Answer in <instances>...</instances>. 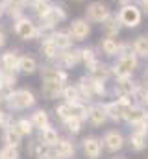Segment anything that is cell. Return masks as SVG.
Instances as JSON below:
<instances>
[{
    "label": "cell",
    "mask_w": 148,
    "mask_h": 159,
    "mask_svg": "<svg viewBox=\"0 0 148 159\" xmlns=\"http://www.w3.org/2000/svg\"><path fill=\"white\" fill-rule=\"evenodd\" d=\"M137 65H139V61H137V56L135 54H132V52H128V54H122L120 57H118V61H117V65H115V74H117V78H122V76H132V72L137 69Z\"/></svg>",
    "instance_id": "obj_1"
},
{
    "label": "cell",
    "mask_w": 148,
    "mask_h": 159,
    "mask_svg": "<svg viewBox=\"0 0 148 159\" xmlns=\"http://www.w3.org/2000/svg\"><path fill=\"white\" fill-rule=\"evenodd\" d=\"M34 104H35V96L28 89H21L17 93H11L9 96V106L15 109H26V107H32Z\"/></svg>",
    "instance_id": "obj_2"
},
{
    "label": "cell",
    "mask_w": 148,
    "mask_h": 159,
    "mask_svg": "<svg viewBox=\"0 0 148 159\" xmlns=\"http://www.w3.org/2000/svg\"><path fill=\"white\" fill-rule=\"evenodd\" d=\"M102 144H104V148H106L108 152H111V154H117V152H120V150L124 148L126 139H124V135H122L120 131H117V129H109V131L104 135Z\"/></svg>",
    "instance_id": "obj_3"
},
{
    "label": "cell",
    "mask_w": 148,
    "mask_h": 159,
    "mask_svg": "<svg viewBox=\"0 0 148 159\" xmlns=\"http://www.w3.org/2000/svg\"><path fill=\"white\" fill-rule=\"evenodd\" d=\"M118 22L128 26V28H135L139 22H141V11L139 7L132 6V4H126L122 9H120V15H118Z\"/></svg>",
    "instance_id": "obj_4"
},
{
    "label": "cell",
    "mask_w": 148,
    "mask_h": 159,
    "mask_svg": "<svg viewBox=\"0 0 148 159\" xmlns=\"http://www.w3.org/2000/svg\"><path fill=\"white\" fill-rule=\"evenodd\" d=\"M81 148L87 159H98L102 156V141L98 137H85L81 141Z\"/></svg>",
    "instance_id": "obj_5"
},
{
    "label": "cell",
    "mask_w": 148,
    "mask_h": 159,
    "mask_svg": "<svg viewBox=\"0 0 148 159\" xmlns=\"http://www.w3.org/2000/svg\"><path fill=\"white\" fill-rule=\"evenodd\" d=\"M87 17L95 22H104L108 17H109V9L104 2H93L89 7H87Z\"/></svg>",
    "instance_id": "obj_6"
},
{
    "label": "cell",
    "mask_w": 148,
    "mask_h": 159,
    "mask_svg": "<svg viewBox=\"0 0 148 159\" xmlns=\"http://www.w3.org/2000/svg\"><path fill=\"white\" fill-rule=\"evenodd\" d=\"M15 32H17V35H19L21 39H24V41L34 39L37 35L35 24H34L32 20H28V19H21V20L15 24Z\"/></svg>",
    "instance_id": "obj_7"
},
{
    "label": "cell",
    "mask_w": 148,
    "mask_h": 159,
    "mask_svg": "<svg viewBox=\"0 0 148 159\" xmlns=\"http://www.w3.org/2000/svg\"><path fill=\"white\" fill-rule=\"evenodd\" d=\"M85 120H89L93 126H102V124H106L108 115H106L104 106H102V104H95V106L87 107V119Z\"/></svg>",
    "instance_id": "obj_8"
},
{
    "label": "cell",
    "mask_w": 148,
    "mask_h": 159,
    "mask_svg": "<svg viewBox=\"0 0 148 159\" xmlns=\"http://www.w3.org/2000/svg\"><path fill=\"white\" fill-rule=\"evenodd\" d=\"M63 81H56V80H44L43 81V96L44 98H48V100H54V98H58L59 94H61V91H63Z\"/></svg>",
    "instance_id": "obj_9"
},
{
    "label": "cell",
    "mask_w": 148,
    "mask_h": 159,
    "mask_svg": "<svg viewBox=\"0 0 148 159\" xmlns=\"http://www.w3.org/2000/svg\"><path fill=\"white\" fill-rule=\"evenodd\" d=\"M128 144L132 148V152H143L148 146V135L146 133H139V131H132V135L128 137Z\"/></svg>",
    "instance_id": "obj_10"
},
{
    "label": "cell",
    "mask_w": 148,
    "mask_h": 159,
    "mask_svg": "<svg viewBox=\"0 0 148 159\" xmlns=\"http://www.w3.org/2000/svg\"><path fill=\"white\" fill-rule=\"evenodd\" d=\"M89 32H91V28H89L87 20L78 19L71 24V37H74V41H83L89 35Z\"/></svg>",
    "instance_id": "obj_11"
},
{
    "label": "cell",
    "mask_w": 148,
    "mask_h": 159,
    "mask_svg": "<svg viewBox=\"0 0 148 159\" xmlns=\"http://www.w3.org/2000/svg\"><path fill=\"white\" fill-rule=\"evenodd\" d=\"M135 89V83L132 81V76H122V78H117V83H115V93L118 96H132Z\"/></svg>",
    "instance_id": "obj_12"
},
{
    "label": "cell",
    "mask_w": 148,
    "mask_h": 159,
    "mask_svg": "<svg viewBox=\"0 0 148 159\" xmlns=\"http://www.w3.org/2000/svg\"><path fill=\"white\" fill-rule=\"evenodd\" d=\"M39 141H41L46 148H54V146H56V143L59 141L58 129H56V128H52V126L48 124L46 128H43V129H41V137H39Z\"/></svg>",
    "instance_id": "obj_13"
},
{
    "label": "cell",
    "mask_w": 148,
    "mask_h": 159,
    "mask_svg": "<svg viewBox=\"0 0 148 159\" xmlns=\"http://www.w3.org/2000/svg\"><path fill=\"white\" fill-rule=\"evenodd\" d=\"M54 152H56L59 157L69 159V157H72L74 156L76 146H74V143H71L69 139H59V141L56 143V146H54Z\"/></svg>",
    "instance_id": "obj_14"
},
{
    "label": "cell",
    "mask_w": 148,
    "mask_h": 159,
    "mask_svg": "<svg viewBox=\"0 0 148 159\" xmlns=\"http://www.w3.org/2000/svg\"><path fill=\"white\" fill-rule=\"evenodd\" d=\"M65 11L61 9V7H50L41 19L48 24V26H54V24H58V22H61V20H65Z\"/></svg>",
    "instance_id": "obj_15"
},
{
    "label": "cell",
    "mask_w": 148,
    "mask_h": 159,
    "mask_svg": "<svg viewBox=\"0 0 148 159\" xmlns=\"http://www.w3.org/2000/svg\"><path fill=\"white\" fill-rule=\"evenodd\" d=\"M146 119H148V113L145 111V107H141V106H132V109L126 115V122H130L132 126L137 124V122H143Z\"/></svg>",
    "instance_id": "obj_16"
},
{
    "label": "cell",
    "mask_w": 148,
    "mask_h": 159,
    "mask_svg": "<svg viewBox=\"0 0 148 159\" xmlns=\"http://www.w3.org/2000/svg\"><path fill=\"white\" fill-rule=\"evenodd\" d=\"M130 98L135 100V106H141V107L148 106V87L146 85H135Z\"/></svg>",
    "instance_id": "obj_17"
},
{
    "label": "cell",
    "mask_w": 148,
    "mask_h": 159,
    "mask_svg": "<svg viewBox=\"0 0 148 159\" xmlns=\"http://www.w3.org/2000/svg\"><path fill=\"white\" fill-rule=\"evenodd\" d=\"M59 59H61V63L65 65V67H74V65H78L80 61H81V56H80V50H69L67 48V52H63V54H59Z\"/></svg>",
    "instance_id": "obj_18"
},
{
    "label": "cell",
    "mask_w": 148,
    "mask_h": 159,
    "mask_svg": "<svg viewBox=\"0 0 148 159\" xmlns=\"http://www.w3.org/2000/svg\"><path fill=\"white\" fill-rule=\"evenodd\" d=\"M41 78L44 80H56V81H67V74L59 69H52V67H43V72H41Z\"/></svg>",
    "instance_id": "obj_19"
},
{
    "label": "cell",
    "mask_w": 148,
    "mask_h": 159,
    "mask_svg": "<svg viewBox=\"0 0 148 159\" xmlns=\"http://www.w3.org/2000/svg\"><path fill=\"white\" fill-rule=\"evenodd\" d=\"M89 70H91V76H93V78L102 80V81H106V80L111 76V69L109 67H108V65H102V63H98V61H96Z\"/></svg>",
    "instance_id": "obj_20"
},
{
    "label": "cell",
    "mask_w": 148,
    "mask_h": 159,
    "mask_svg": "<svg viewBox=\"0 0 148 159\" xmlns=\"http://www.w3.org/2000/svg\"><path fill=\"white\" fill-rule=\"evenodd\" d=\"M52 43L58 46V50H67L69 46H71V43H72V37L69 35V34H63V32H56V34H52Z\"/></svg>",
    "instance_id": "obj_21"
},
{
    "label": "cell",
    "mask_w": 148,
    "mask_h": 159,
    "mask_svg": "<svg viewBox=\"0 0 148 159\" xmlns=\"http://www.w3.org/2000/svg\"><path fill=\"white\" fill-rule=\"evenodd\" d=\"M115 102V106H117V109H118V115H120V119L126 120V115H128V111L132 109V98L130 96H118L117 100H113Z\"/></svg>",
    "instance_id": "obj_22"
},
{
    "label": "cell",
    "mask_w": 148,
    "mask_h": 159,
    "mask_svg": "<svg viewBox=\"0 0 148 159\" xmlns=\"http://www.w3.org/2000/svg\"><path fill=\"white\" fill-rule=\"evenodd\" d=\"M2 65H4V70H9V72L17 70L19 69V56L15 52H6L2 56Z\"/></svg>",
    "instance_id": "obj_23"
},
{
    "label": "cell",
    "mask_w": 148,
    "mask_h": 159,
    "mask_svg": "<svg viewBox=\"0 0 148 159\" xmlns=\"http://www.w3.org/2000/svg\"><path fill=\"white\" fill-rule=\"evenodd\" d=\"M21 141H22V135L15 128H6V131H4V143H6V146H19Z\"/></svg>",
    "instance_id": "obj_24"
},
{
    "label": "cell",
    "mask_w": 148,
    "mask_h": 159,
    "mask_svg": "<svg viewBox=\"0 0 148 159\" xmlns=\"http://www.w3.org/2000/svg\"><path fill=\"white\" fill-rule=\"evenodd\" d=\"M19 69L26 74H32L37 70V61L30 56H22V57H19Z\"/></svg>",
    "instance_id": "obj_25"
},
{
    "label": "cell",
    "mask_w": 148,
    "mask_h": 159,
    "mask_svg": "<svg viewBox=\"0 0 148 159\" xmlns=\"http://www.w3.org/2000/svg\"><path fill=\"white\" fill-rule=\"evenodd\" d=\"M133 54L141 56V57H148V37L146 35H141V37L135 39V43H133Z\"/></svg>",
    "instance_id": "obj_26"
},
{
    "label": "cell",
    "mask_w": 148,
    "mask_h": 159,
    "mask_svg": "<svg viewBox=\"0 0 148 159\" xmlns=\"http://www.w3.org/2000/svg\"><path fill=\"white\" fill-rule=\"evenodd\" d=\"M32 124L39 128V129H43V128H46L48 124H50V119H48V113L44 111V109H37L35 113L32 115Z\"/></svg>",
    "instance_id": "obj_27"
},
{
    "label": "cell",
    "mask_w": 148,
    "mask_h": 159,
    "mask_svg": "<svg viewBox=\"0 0 148 159\" xmlns=\"http://www.w3.org/2000/svg\"><path fill=\"white\" fill-rule=\"evenodd\" d=\"M46 152H48V148H46L41 141H32V143L28 144V154L35 159H41Z\"/></svg>",
    "instance_id": "obj_28"
},
{
    "label": "cell",
    "mask_w": 148,
    "mask_h": 159,
    "mask_svg": "<svg viewBox=\"0 0 148 159\" xmlns=\"http://www.w3.org/2000/svg\"><path fill=\"white\" fill-rule=\"evenodd\" d=\"M58 46L52 43V39H44L43 41V44H41V54L46 57V59H54L56 56H58Z\"/></svg>",
    "instance_id": "obj_29"
},
{
    "label": "cell",
    "mask_w": 148,
    "mask_h": 159,
    "mask_svg": "<svg viewBox=\"0 0 148 159\" xmlns=\"http://www.w3.org/2000/svg\"><path fill=\"white\" fill-rule=\"evenodd\" d=\"M69 109H71V117H78V119H81V120L87 119V106L81 100L69 104Z\"/></svg>",
    "instance_id": "obj_30"
},
{
    "label": "cell",
    "mask_w": 148,
    "mask_h": 159,
    "mask_svg": "<svg viewBox=\"0 0 148 159\" xmlns=\"http://www.w3.org/2000/svg\"><path fill=\"white\" fill-rule=\"evenodd\" d=\"M118 50H120V44L113 39V37H108V39L102 41V52L106 56H117Z\"/></svg>",
    "instance_id": "obj_31"
},
{
    "label": "cell",
    "mask_w": 148,
    "mask_h": 159,
    "mask_svg": "<svg viewBox=\"0 0 148 159\" xmlns=\"http://www.w3.org/2000/svg\"><path fill=\"white\" fill-rule=\"evenodd\" d=\"M61 96L65 98L67 104H72V102H80V100H81V98H80V91H78V87H72V85L63 87Z\"/></svg>",
    "instance_id": "obj_32"
},
{
    "label": "cell",
    "mask_w": 148,
    "mask_h": 159,
    "mask_svg": "<svg viewBox=\"0 0 148 159\" xmlns=\"http://www.w3.org/2000/svg\"><path fill=\"white\" fill-rule=\"evenodd\" d=\"M104 30H106V34H108V37H113V35H118V30H120V24H118V20L117 19H106L104 20Z\"/></svg>",
    "instance_id": "obj_33"
},
{
    "label": "cell",
    "mask_w": 148,
    "mask_h": 159,
    "mask_svg": "<svg viewBox=\"0 0 148 159\" xmlns=\"http://www.w3.org/2000/svg\"><path fill=\"white\" fill-rule=\"evenodd\" d=\"M65 122V126H67V129L71 131V133H80L81 131V126H83V120L78 119V117H69V119L63 120Z\"/></svg>",
    "instance_id": "obj_34"
},
{
    "label": "cell",
    "mask_w": 148,
    "mask_h": 159,
    "mask_svg": "<svg viewBox=\"0 0 148 159\" xmlns=\"http://www.w3.org/2000/svg\"><path fill=\"white\" fill-rule=\"evenodd\" d=\"M80 56H81V61H83V65H85L87 69H91V67L96 63V56H95V52H93L91 48L80 50Z\"/></svg>",
    "instance_id": "obj_35"
},
{
    "label": "cell",
    "mask_w": 148,
    "mask_h": 159,
    "mask_svg": "<svg viewBox=\"0 0 148 159\" xmlns=\"http://www.w3.org/2000/svg\"><path fill=\"white\" fill-rule=\"evenodd\" d=\"M15 129H17L21 135H30V133L34 131V124H32V120L21 119L17 124H15Z\"/></svg>",
    "instance_id": "obj_36"
},
{
    "label": "cell",
    "mask_w": 148,
    "mask_h": 159,
    "mask_svg": "<svg viewBox=\"0 0 148 159\" xmlns=\"http://www.w3.org/2000/svg\"><path fill=\"white\" fill-rule=\"evenodd\" d=\"M104 109H106V115H108V119L113 120V122H118L120 119V115H118V109H117V106H115V102H109V104H104Z\"/></svg>",
    "instance_id": "obj_37"
},
{
    "label": "cell",
    "mask_w": 148,
    "mask_h": 159,
    "mask_svg": "<svg viewBox=\"0 0 148 159\" xmlns=\"http://www.w3.org/2000/svg\"><path fill=\"white\" fill-rule=\"evenodd\" d=\"M0 157L2 159H19V150L17 146H4L0 150Z\"/></svg>",
    "instance_id": "obj_38"
},
{
    "label": "cell",
    "mask_w": 148,
    "mask_h": 159,
    "mask_svg": "<svg viewBox=\"0 0 148 159\" xmlns=\"http://www.w3.org/2000/svg\"><path fill=\"white\" fill-rule=\"evenodd\" d=\"M4 6H6V9H9L11 13H17V11H21V7L24 6V0H4Z\"/></svg>",
    "instance_id": "obj_39"
},
{
    "label": "cell",
    "mask_w": 148,
    "mask_h": 159,
    "mask_svg": "<svg viewBox=\"0 0 148 159\" xmlns=\"http://www.w3.org/2000/svg\"><path fill=\"white\" fill-rule=\"evenodd\" d=\"M34 9H35V13L39 17H43L48 9H50V6L46 4V0H35V4H34Z\"/></svg>",
    "instance_id": "obj_40"
},
{
    "label": "cell",
    "mask_w": 148,
    "mask_h": 159,
    "mask_svg": "<svg viewBox=\"0 0 148 159\" xmlns=\"http://www.w3.org/2000/svg\"><path fill=\"white\" fill-rule=\"evenodd\" d=\"M56 115H58V117H59L61 120L69 119V117H71V109H69V104L65 102V104L58 106V107H56Z\"/></svg>",
    "instance_id": "obj_41"
},
{
    "label": "cell",
    "mask_w": 148,
    "mask_h": 159,
    "mask_svg": "<svg viewBox=\"0 0 148 159\" xmlns=\"http://www.w3.org/2000/svg\"><path fill=\"white\" fill-rule=\"evenodd\" d=\"M9 124H11V117H9V113H6V111H0V128H9Z\"/></svg>",
    "instance_id": "obj_42"
},
{
    "label": "cell",
    "mask_w": 148,
    "mask_h": 159,
    "mask_svg": "<svg viewBox=\"0 0 148 159\" xmlns=\"http://www.w3.org/2000/svg\"><path fill=\"white\" fill-rule=\"evenodd\" d=\"M133 131H139V133H146L148 135V119L143 120V122H137L133 124Z\"/></svg>",
    "instance_id": "obj_43"
},
{
    "label": "cell",
    "mask_w": 148,
    "mask_h": 159,
    "mask_svg": "<svg viewBox=\"0 0 148 159\" xmlns=\"http://www.w3.org/2000/svg\"><path fill=\"white\" fill-rule=\"evenodd\" d=\"M41 159H63V157H59V156H58L54 150H48V152H46V154H44Z\"/></svg>",
    "instance_id": "obj_44"
},
{
    "label": "cell",
    "mask_w": 148,
    "mask_h": 159,
    "mask_svg": "<svg viewBox=\"0 0 148 159\" xmlns=\"http://www.w3.org/2000/svg\"><path fill=\"white\" fill-rule=\"evenodd\" d=\"M143 81H145V85L148 87V69L145 70V72H143Z\"/></svg>",
    "instance_id": "obj_45"
},
{
    "label": "cell",
    "mask_w": 148,
    "mask_h": 159,
    "mask_svg": "<svg viewBox=\"0 0 148 159\" xmlns=\"http://www.w3.org/2000/svg\"><path fill=\"white\" fill-rule=\"evenodd\" d=\"M4 41H6V37H4V34H2V32H0V46H2V44H4Z\"/></svg>",
    "instance_id": "obj_46"
},
{
    "label": "cell",
    "mask_w": 148,
    "mask_h": 159,
    "mask_svg": "<svg viewBox=\"0 0 148 159\" xmlns=\"http://www.w3.org/2000/svg\"><path fill=\"white\" fill-rule=\"evenodd\" d=\"M143 7L146 9V13H148V0H143Z\"/></svg>",
    "instance_id": "obj_47"
},
{
    "label": "cell",
    "mask_w": 148,
    "mask_h": 159,
    "mask_svg": "<svg viewBox=\"0 0 148 159\" xmlns=\"http://www.w3.org/2000/svg\"><path fill=\"white\" fill-rule=\"evenodd\" d=\"M0 89H2V87H0ZM2 100H4V94H2V91H0V102H2Z\"/></svg>",
    "instance_id": "obj_48"
},
{
    "label": "cell",
    "mask_w": 148,
    "mask_h": 159,
    "mask_svg": "<svg viewBox=\"0 0 148 159\" xmlns=\"http://www.w3.org/2000/svg\"><path fill=\"white\" fill-rule=\"evenodd\" d=\"M118 2H122V4H128V2H130V0H118Z\"/></svg>",
    "instance_id": "obj_49"
},
{
    "label": "cell",
    "mask_w": 148,
    "mask_h": 159,
    "mask_svg": "<svg viewBox=\"0 0 148 159\" xmlns=\"http://www.w3.org/2000/svg\"><path fill=\"white\" fill-rule=\"evenodd\" d=\"M0 87H2V72H0Z\"/></svg>",
    "instance_id": "obj_50"
},
{
    "label": "cell",
    "mask_w": 148,
    "mask_h": 159,
    "mask_svg": "<svg viewBox=\"0 0 148 159\" xmlns=\"http://www.w3.org/2000/svg\"><path fill=\"white\" fill-rule=\"evenodd\" d=\"M113 159H126V157H122V156H120V157H113Z\"/></svg>",
    "instance_id": "obj_51"
},
{
    "label": "cell",
    "mask_w": 148,
    "mask_h": 159,
    "mask_svg": "<svg viewBox=\"0 0 148 159\" xmlns=\"http://www.w3.org/2000/svg\"><path fill=\"white\" fill-rule=\"evenodd\" d=\"M74 2H81V0H74Z\"/></svg>",
    "instance_id": "obj_52"
},
{
    "label": "cell",
    "mask_w": 148,
    "mask_h": 159,
    "mask_svg": "<svg viewBox=\"0 0 148 159\" xmlns=\"http://www.w3.org/2000/svg\"><path fill=\"white\" fill-rule=\"evenodd\" d=\"M0 159H2V157H0Z\"/></svg>",
    "instance_id": "obj_53"
},
{
    "label": "cell",
    "mask_w": 148,
    "mask_h": 159,
    "mask_svg": "<svg viewBox=\"0 0 148 159\" xmlns=\"http://www.w3.org/2000/svg\"><path fill=\"white\" fill-rule=\"evenodd\" d=\"M146 159H148V157H146Z\"/></svg>",
    "instance_id": "obj_54"
}]
</instances>
